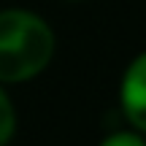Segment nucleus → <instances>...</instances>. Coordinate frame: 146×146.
<instances>
[{
    "instance_id": "obj_4",
    "label": "nucleus",
    "mask_w": 146,
    "mask_h": 146,
    "mask_svg": "<svg viewBox=\"0 0 146 146\" xmlns=\"http://www.w3.org/2000/svg\"><path fill=\"white\" fill-rule=\"evenodd\" d=\"M98 146H146V135L138 130H114Z\"/></svg>"
},
{
    "instance_id": "obj_1",
    "label": "nucleus",
    "mask_w": 146,
    "mask_h": 146,
    "mask_svg": "<svg viewBox=\"0 0 146 146\" xmlns=\"http://www.w3.org/2000/svg\"><path fill=\"white\" fill-rule=\"evenodd\" d=\"M57 38L41 14L30 8L0 11V84H25L41 76L54 57Z\"/></svg>"
},
{
    "instance_id": "obj_3",
    "label": "nucleus",
    "mask_w": 146,
    "mask_h": 146,
    "mask_svg": "<svg viewBox=\"0 0 146 146\" xmlns=\"http://www.w3.org/2000/svg\"><path fill=\"white\" fill-rule=\"evenodd\" d=\"M14 133H16V108L11 95L0 84V146H8Z\"/></svg>"
},
{
    "instance_id": "obj_2",
    "label": "nucleus",
    "mask_w": 146,
    "mask_h": 146,
    "mask_svg": "<svg viewBox=\"0 0 146 146\" xmlns=\"http://www.w3.org/2000/svg\"><path fill=\"white\" fill-rule=\"evenodd\" d=\"M119 106L130 127L146 135V52L135 54L122 73Z\"/></svg>"
},
{
    "instance_id": "obj_5",
    "label": "nucleus",
    "mask_w": 146,
    "mask_h": 146,
    "mask_svg": "<svg viewBox=\"0 0 146 146\" xmlns=\"http://www.w3.org/2000/svg\"><path fill=\"white\" fill-rule=\"evenodd\" d=\"M70 3H78V0H70Z\"/></svg>"
}]
</instances>
